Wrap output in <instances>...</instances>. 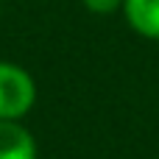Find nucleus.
<instances>
[{
  "instance_id": "3",
  "label": "nucleus",
  "mask_w": 159,
  "mask_h": 159,
  "mask_svg": "<svg viewBox=\"0 0 159 159\" xmlns=\"http://www.w3.org/2000/svg\"><path fill=\"white\" fill-rule=\"evenodd\" d=\"M123 14L140 36L159 39V0H123Z\"/></svg>"
},
{
  "instance_id": "1",
  "label": "nucleus",
  "mask_w": 159,
  "mask_h": 159,
  "mask_svg": "<svg viewBox=\"0 0 159 159\" xmlns=\"http://www.w3.org/2000/svg\"><path fill=\"white\" fill-rule=\"evenodd\" d=\"M36 101V84L28 70L0 61V120H20Z\"/></svg>"
},
{
  "instance_id": "2",
  "label": "nucleus",
  "mask_w": 159,
  "mask_h": 159,
  "mask_svg": "<svg viewBox=\"0 0 159 159\" xmlns=\"http://www.w3.org/2000/svg\"><path fill=\"white\" fill-rule=\"evenodd\" d=\"M0 159H36V140L20 120H0Z\"/></svg>"
},
{
  "instance_id": "4",
  "label": "nucleus",
  "mask_w": 159,
  "mask_h": 159,
  "mask_svg": "<svg viewBox=\"0 0 159 159\" xmlns=\"http://www.w3.org/2000/svg\"><path fill=\"white\" fill-rule=\"evenodd\" d=\"M92 14H115L117 8H123V0H81Z\"/></svg>"
}]
</instances>
